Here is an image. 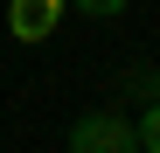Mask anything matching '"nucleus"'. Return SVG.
Returning a JSON list of instances; mask_svg holds the SVG:
<instances>
[{"mask_svg":"<svg viewBox=\"0 0 160 153\" xmlns=\"http://www.w3.org/2000/svg\"><path fill=\"white\" fill-rule=\"evenodd\" d=\"M56 21H63V0H14V7H7L14 42H49V35H56Z\"/></svg>","mask_w":160,"mask_h":153,"instance_id":"nucleus-2","label":"nucleus"},{"mask_svg":"<svg viewBox=\"0 0 160 153\" xmlns=\"http://www.w3.org/2000/svg\"><path fill=\"white\" fill-rule=\"evenodd\" d=\"M70 153H139V125L118 111H84L70 125Z\"/></svg>","mask_w":160,"mask_h":153,"instance_id":"nucleus-1","label":"nucleus"},{"mask_svg":"<svg viewBox=\"0 0 160 153\" xmlns=\"http://www.w3.org/2000/svg\"><path fill=\"white\" fill-rule=\"evenodd\" d=\"M139 153H160V97L139 111Z\"/></svg>","mask_w":160,"mask_h":153,"instance_id":"nucleus-3","label":"nucleus"}]
</instances>
